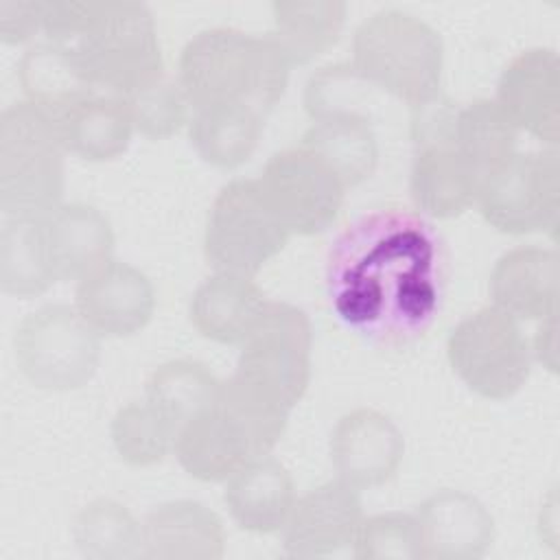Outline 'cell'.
<instances>
[{"label": "cell", "mask_w": 560, "mask_h": 560, "mask_svg": "<svg viewBox=\"0 0 560 560\" xmlns=\"http://www.w3.org/2000/svg\"><path fill=\"white\" fill-rule=\"evenodd\" d=\"M328 289L339 317L359 330L378 337L422 330L440 300L429 225L405 212L365 217L330 254Z\"/></svg>", "instance_id": "cell-1"}, {"label": "cell", "mask_w": 560, "mask_h": 560, "mask_svg": "<svg viewBox=\"0 0 560 560\" xmlns=\"http://www.w3.org/2000/svg\"><path fill=\"white\" fill-rule=\"evenodd\" d=\"M289 72L291 63L269 33L212 26L182 48L177 81L192 112L234 107L267 118L287 92Z\"/></svg>", "instance_id": "cell-2"}, {"label": "cell", "mask_w": 560, "mask_h": 560, "mask_svg": "<svg viewBox=\"0 0 560 560\" xmlns=\"http://www.w3.org/2000/svg\"><path fill=\"white\" fill-rule=\"evenodd\" d=\"M348 63L372 90L416 109L440 96L444 44L422 18L383 9L357 26Z\"/></svg>", "instance_id": "cell-3"}, {"label": "cell", "mask_w": 560, "mask_h": 560, "mask_svg": "<svg viewBox=\"0 0 560 560\" xmlns=\"http://www.w3.org/2000/svg\"><path fill=\"white\" fill-rule=\"evenodd\" d=\"M68 46L96 92L129 96L164 77L155 18L138 0L96 2L92 22Z\"/></svg>", "instance_id": "cell-4"}, {"label": "cell", "mask_w": 560, "mask_h": 560, "mask_svg": "<svg viewBox=\"0 0 560 560\" xmlns=\"http://www.w3.org/2000/svg\"><path fill=\"white\" fill-rule=\"evenodd\" d=\"M57 122L28 101L0 114V210L44 219L61 206L66 166Z\"/></svg>", "instance_id": "cell-5"}, {"label": "cell", "mask_w": 560, "mask_h": 560, "mask_svg": "<svg viewBox=\"0 0 560 560\" xmlns=\"http://www.w3.org/2000/svg\"><path fill=\"white\" fill-rule=\"evenodd\" d=\"M238 348L232 376L291 413L311 383L313 328L308 315L295 304L267 300Z\"/></svg>", "instance_id": "cell-6"}, {"label": "cell", "mask_w": 560, "mask_h": 560, "mask_svg": "<svg viewBox=\"0 0 560 560\" xmlns=\"http://www.w3.org/2000/svg\"><path fill=\"white\" fill-rule=\"evenodd\" d=\"M13 354L37 389L72 392L88 385L101 363V335L68 304H46L22 317Z\"/></svg>", "instance_id": "cell-7"}, {"label": "cell", "mask_w": 560, "mask_h": 560, "mask_svg": "<svg viewBox=\"0 0 560 560\" xmlns=\"http://www.w3.org/2000/svg\"><path fill=\"white\" fill-rule=\"evenodd\" d=\"M446 359L455 376L488 400H508L518 394L534 363L521 322L494 304L453 326L446 339Z\"/></svg>", "instance_id": "cell-8"}, {"label": "cell", "mask_w": 560, "mask_h": 560, "mask_svg": "<svg viewBox=\"0 0 560 560\" xmlns=\"http://www.w3.org/2000/svg\"><path fill=\"white\" fill-rule=\"evenodd\" d=\"M291 234L280 223L256 177L232 179L214 197L206 230L203 256L214 271L256 276L276 258Z\"/></svg>", "instance_id": "cell-9"}, {"label": "cell", "mask_w": 560, "mask_h": 560, "mask_svg": "<svg viewBox=\"0 0 560 560\" xmlns=\"http://www.w3.org/2000/svg\"><path fill=\"white\" fill-rule=\"evenodd\" d=\"M475 206L483 221L503 234L547 232L556 236L560 223L558 149L514 153L481 177Z\"/></svg>", "instance_id": "cell-10"}, {"label": "cell", "mask_w": 560, "mask_h": 560, "mask_svg": "<svg viewBox=\"0 0 560 560\" xmlns=\"http://www.w3.org/2000/svg\"><path fill=\"white\" fill-rule=\"evenodd\" d=\"M258 188L291 236L328 230L346 201V184L302 144L276 151L256 177Z\"/></svg>", "instance_id": "cell-11"}, {"label": "cell", "mask_w": 560, "mask_h": 560, "mask_svg": "<svg viewBox=\"0 0 560 560\" xmlns=\"http://www.w3.org/2000/svg\"><path fill=\"white\" fill-rule=\"evenodd\" d=\"M494 103L518 129L545 147L560 142V59L551 48L514 55L499 74Z\"/></svg>", "instance_id": "cell-12"}, {"label": "cell", "mask_w": 560, "mask_h": 560, "mask_svg": "<svg viewBox=\"0 0 560 560\" xmlns=\"http://www.w3.org/2000/svg\"><path fill=\"white\" fill-rule=\"evenodd\" d=\"M328 453L337 479L361 492L385 486L398 472L405 438L387 413L357 407L335 422Z\"/></svg>", "instance_id": "cell-13"}, {"label": "cell", "mask_w": 560, "mask_h": 560, "mask_svg": "<svg viewBox=\"0 0 560 560\" xmlns=\"http://www.w3.org/2000/svg\"><path fill=\"white\" fill-rule=\"evenodd\" d=\"M363 508L359 490L335 479L300 494L282 527L289 558H322L352 545Z\"/></svg>", "instance_id": "cell-14"}, {"label": "cell", "mask_w": 560, "mask_h": 560, "mask_svg": "<svg viewBox=\"0 0 560 560\" xmlns=\"http://www.w3.org/2000/svg\"><path fill=\"white\" fill-rule=\"evenodd\" d=\"M74 308L101 337H129L149 324L155 291L144 271L112 258L77 282Z\"/></svg>", "instance_id": "cell-15"}, {"label": "cell", "mask_w": 560, "mask_h": 560, "mask_svg": "<svg viewBox=\"0 0 560 560\" xmlns=\"http://www.w3.org/2000/svg\"><path fill=\"white\" fill-rule=\"evenodd\" d=\"M413 514L424 560H479L494 542L490 510L464 490H435Z\"/></svg>", "instance_id": "cell-16"}, {"label": "cell", "mask_w": 560, "mask_h": 560, "mask_svg": "<svg viewBox=\"0 0 560 560\" xmlns=\"http://www.w3.org/2000/svg\"><path fill=\"white\" fill-rule=\"evenodd\" d=\"M558 252L540 245H518L501 254L490 273V298L516 322H538L558 313Z\"/></svg>", "instance_id": "cell-17"}, {"label": "cell", "mask_w": 560, "mask_h": 560, "mask_svg": "<svg viewBox=\"0 0 560 560\" xmlns=\"http://www.w3.org/2000/svg\"><path fill=\"white\" fill-rule=\"evenodd\" d=\"M225 527L214 510L192 499L153 508L142 521V558L219 560L225 553Z\"/></svg>", "instance_id": "cell-18"}, {"label": "cell", "mask_w": 560, "mask_h": 560, "mask_svg": "<svg viewBox=\"0 0 560 560\" xmlns=\"http://www.w3.org/2000/svg\"><path fill=\"white\" fill-rule=\"evenodd\" d=\"M479 175L462 158L451 138L416 142L409 171L413 206L435 219H453L475 206Z\"/></svg>", "instance_id": "cell-19"}, {"label": "cell", "mask_w": 560, "mask_h": 560, "mask_svg": "<svg viewBox=\"0 0 560 560\" xmlns=\"http://www.w3.org/2000/svg\"><path fill=\"white\" fill-rule=\"evenodd\" d=\"M44 228L59 282H81L114 258V230L96 206L61 203L44 217Z\"/></svg>", "instance_id": "cell-20"}, {"label": "cell", "mask_w": 560, "mask_h": 560, "mask_svg": "<svg viewBox=\"0 0 560 560\" xmlns=\"http://www.w3.org/2000/svg\"><path fill=\"white\" fill-rule=\"evenodd\" d=\"M298 499L293 477L284 464L262 455L241 466L223 490L232 521L252 534L282 532Z\"/></svg>", "instance_id": "cell-21"}, {"label": "cell", "mask_w": 560, "mask_h": 560, "mask_svg": "<svg viewBox=\"0 0 560 560\" xmlns=\"http://www.w3.org/2000/svg\"><path fill=\"white\" fill-rule=\"evenodd\" d=\"M267 298L252 276L214 271L192 293L190 322L210 341L241 346Z\"/></svg>", "instance_id": "cell-22"}, {"label": "cell", "mask_w": 560, "mask_h": 560, "mask_svg": "<svg viewBox=\"0 0 560 560\" xmlns=\"http://www.w3.org/2000/svg\"><path fill=\"white\" fill-rule=\"evenodd\" d=\"M66 153L88 162H109L122 155L133 136L125 96L92 92L55 118Z\"/></svg>", "instance_id": "cell-23"}, {"label": "cell", "mask_w": 560, "mask_h": 560, "mask_svg": "<svg viewBox=\"0 0 560 560\" xmlns=\"http://www.w3.org/2000/svg\"><path fill=\"white\" fill-rule=\"evenodd\" d=\"M173 453L190 477L208 483H225L241 466L256 459L247 440L217 402L177 431Z\"/></svg>", "instance_id": "cell-24"}, {"label": "cell", "mask_w": 560, "mask_h": 560, "mask_svg": "<svg viewBox=\"0 0 560 560\" xmlns=\"http://www.w3.org/2000/svg\"><path fill=\"white\" fill-rule=\"evenodd\" d=\"M300 144L324 160L352 188L378 164V142L368 114H341L313 120Z\"/></svg>", "instance_id": "cell-25"}, {"label": "cell", "mask_w": 560, "mask_h": 560, "mask_svg": "<svg viewBox=\"0 0 560 560\" xmlns=\"http://www.w3.org/2000/svg\"><path fill=\"white\" fill-rule=\"evenodd\" d=\"M18 81L24 101L48 114L52 120L83 96L96 92L79 72L70 46L48 39L24 50L18 63Z\"/></svg>", "instance_id": "cell-26"}, {"label": "cell", "mask_w": 560, "mask_h": 560, "mask_svg": "<svg viewBox=\"0 0 560 560\" xmlns=\"http://www.w3.org/2000/svg\"><path fill=\"white\" fill-rule=\"evenodd\" d=\"M348 7L341 0H278L269 35L291 66H304L337 44Z\"/></svg>", "instance_id": "cell-27"}, {"label": "cell", "mask_w": 560, "mask_h": 560, "mask_svg": "<svg viewBox=\"0 0 560 560\" xmlns=\"http://www.w3.org/2000/svg\"><path fill=\"white\" fill-rule=\"evenodd\" d=\"M57 280L44 219L4 217L0 230V287L28 300L46 293Z\"/></svg>", "instance_id": "cell-28"}, {"label": "cell", "mask_w": 560, "mask_h": 560, "mask_svg": "<svg viewBox=\"0 0 560 560\" xmlns=\"http://www.w3.org/2000/svg\"><path fill=\"white\" fill-rule=\"evenodd\" d=\"M219 387L221 381L201 361L171 359L149 374L144 400L179 431L217 402Z\"/></svg>", "instance_id": "cell-29"}, {"label": "cell", "mask_w": 560, "mask_h": 560, "mask_svg": "<svg viewBox=\"0 0 560 560\" xmlns=\"http://www.w3.org/2000/svg\"><path fill=\"white\" fill-rule=\"evenodd\" d=\"M518 129L508 120L494 98H475L453 116L451 140L479 175V182L518 153Z\"/></svg>", "instance_id": "cell-30"}, {"label": "cell", "mask_w": 560, "mask_h": 560, "mask_svg": "<svg viewBox=\"0 0 560 560\" xmlns=\"http://www.w3.org/2000/svg\"><path fill=\"white\" fill-rule=\"evenodd\" d=\"M265 120L249 109H195L188 122V138L203 162L217 168H236L256 151Z\"/></svg>", "instance_id": "cell-31"}, {"label": "cell", "mask_w": 560, "mask_h": 560, "mask_svg": "<svg viewBox=\"0 0 560 560\" xmlns=\"http://www.w3.org/2000/svg\"><path fill=\"white\" fill-rule=\"evenodd\" d=\"M72 538L90 560H125L142 553V521L116 499L85 503L72 523Z\"/></svg>", "instance_id": "cell-32"}, {"label": "cell", "mask_w": 560, "mask_h": 560, "mask_svg": "<svg viewBox=\"0 0 560 560\" xmlns=\"http://www.w3.org/2000/svg\"><path fill=\"white\" fill-rule=\"evenodd\" d=\"M112 444L129 466H153L175 451L177 431L147 402L122 405L109 427Z\"/></svg>", "instance_id": "cell-33"}, {"label": "cell", "mask_w": 560, "mask_h": 560, "mask_svg": "<svg viewBox=\"0 0 560 560\" xmlns=\"http://www.w3.org/2000/svg\"><path fill=\"white\" fill-rule=\"evenodd\" d=\"M133 129L149 140H164L179 133L190 122L192 107L177 77H162L155 83L125 96Z\"/></svg>", "instance_id": "cell-34"}, {"label": "cell", "mask_w": 560, "mask_h": 560, "mask_svg": "<svg viewBox=\"0 0 560 560\" xmlns=\"http://www.w3.org/2000/svg\"><path fill=\"white\" fill-rule=\"evenodd\" d=\"M359 560H422V538L416 514L381 512L363 516L352 540Z\"/></svg>", "instance_id": "cell-35"}, {"label": "cell", "mask_w": 560, "mask_h": 560, "mask_svg": "<svg viewBox=\"0 0 560 560\" xmlns=\"http://www.w3.org/2000/svg\"><path fill=\"white\" fill-rule=\"evenodd\" d=\"M365 90L372 88L357 77L350 63L326 66L308 79L304 90V107L311 120L341 114H363L359 105Z\"/></svg>", "instance_id": "cell-36"}, {"label": "cell", "mask_w": 560, "mask_h": 560, "mask_svg": "<svg viewBox=\"0 0 560 560\" xmlns=\"http://www.w3.org/2000/svg\"><path fill=\"white\" fill-rule=\"evenodd\" d=\"M39 7L46 39L68 46L92 22L96 0H39Z\"/></svg>", "instance_id": "cell-37"}, {"label": "cell", "mask_w": 560, "mask_h": 560, "mask_svg": "<svg viewBox=\"0 0 560 560\" xmlns=\"http://www.w3.org/2000/svg\"><path fill=\"white\" fill-rule=\"evenodd\" d=\"M42 33L39 0H0V39L7 44H24Z\"/></svg>", "instance_id": "cell-38"}, {"label": "cell", "mask_w": 560, "mask_h": 560, "mask_svg": "<svg viewBox=\"0 0 560 560\" xmlns=\"http://www.w3.org/2000/svg\"><path fill=\"white\" fill-rule=\"evenodd\" d=\"M532 359L538 361L549 372L558 368V313L538 319V328L534 339L529 341Z\"/></svg>", "instance_id": "cell-39"}]
</instances>
